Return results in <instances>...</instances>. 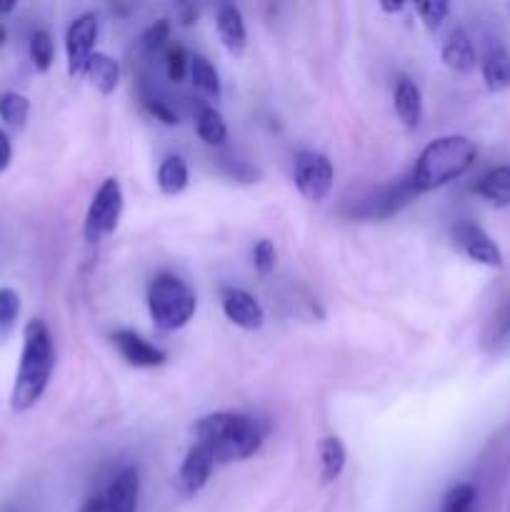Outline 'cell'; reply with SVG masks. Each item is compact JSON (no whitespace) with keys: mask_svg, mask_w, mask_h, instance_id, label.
Listing matches in <instances>:
<instances>
[{"mask_svg":"<svg viewBox=\"0 0 510 512\" xmlns=\"http://www.w3.org/2000/svg\"><path fill=\"white\" fill-rule=\"evenodd\" d=\"M193 433L195 443L208 445L220 465L253 458L268 435V423L255 415L213 413L200 418Z\"/></svg>","mask_w":510,"mask_h":512,"instance_id":"cell-1","label":"cell"},{"mask_svg":"<svg viewBox=\"0 0 510 512\" xmlns=\"http://www.w3.org/2000/svg\"><path fill=\"white\" fill-rule=\"evenodd\" d=\"M55 368V348L53 335L48 325L40 318H33L25 325L23 333V353H20L18 375H15L13 395H10V408L15 413H25L43 398L45 388L50 383V375Z\"/></svg>","mask_w":510,"mask_h":512,"instance_id":"cell-2","label":"cell"},{"mask_svg":"<svg viewBox=\"0 0 510 512\" xmlns=\"http://www.w3.org/2000/svg\"><path fill=\"white\" fill-rule=\"evenodd\" d=\"M478 158V148L465 135H443V138L430 140L423 153L415 160V168L410 173L415 193H430L443 185L453 183L460 175L468 173Z\"/></svg>","mask_w":510,"mask_h":512,"instance_id":"cell-3","label":"cell"},{"mask_svg":"<svg viewBox=\"0 0 510 512\" xmlns=\"http://www.w3.org/2000/svg\"><path fill=\"white\" fill-rule=\"evenodd\" d=\"M198 300L190 285L173 273L155 275L148 288V310L153 325L163 333L185 328L193 320Z\"/></svg>","mask_w":510,"mask_h":512,"instance_id":"cell-4","label":"cell"},{"mask_svg":"<svg viewBox=\"0 0 510 512\" xmlns=\"http://www.w3.org/2000/svg\"><path fill=\"white\" fill-rule=\"evenodd\" d=\"M120 215H123V188H120V180L105 178L100 188L95 190L93 200L88 205V213H85V240L98 243V240L108 238L118 228Z\"/></svg>","mask_w":510,"mask_h":512,"instance_id":"cell-5","label":"cell"},{"mask_svg":"<svg viewBox=\"0 0 510 512\" xmlns=\"http://www.w3.org/2000/svg\"><path fill=\"white\" fill-rule=\"evenodd\" d=\"M335 170L328 155L318 150H300L295 155V188L310 203H323L333 188Z\"/></svg>","mask_w":510,"mask_h":512,"instance_id":"cell-6","label":"cell"},{"mask_svg":"<svg viewBox=\"0 0 510 512\" xmlns=\"http://www.w3.org/2000/svg\"><path fill=\"white\" fill-rule=\"evenodd\" d=\"M453 243L465 258H470L478 265H488V268H500L503 265V253H500L498 243L480 228L473 220H460L450 230Z\"/></svg>","mask_w":510,"mask_h":512,"instance_id":"cell-7","label":"cell"},{"mask_svg":"<svg viewBox=\"0 0 510 512\" xmlns=\"http://www.w3.org/2000/svg\"><path fill=\"white\" fill-rule=\"evenodd\" d=\"M215 465H218V460H215L213 450H210L208 445L195 443L193 448L188 450L183 463H180L178 473H175V493L185 500L195 498V495L208 485Z\"/></svg>","mask_w":510,"mask_h":512,"instance_id":"cell-8","label":"cell"},{"mask_svg":"<svg viewBox=\"0 0 510 512\" xmlns=\"http://www.w3.org/2000/svg\"><path fill=\"white\" fill-rule=\"evenodd\" d=\"M98 15L83 13L70 23L65 33V55H68V73L83 75L90 55L95 53V40H98Z\"/></svg>","mask_w":510,"mask_h":512,"instance_id":"cell-9","label":"cell"},{"mask_svg":"<svg viewBox=\"0 0 510 512\" xmlns=\"http://www.w3.org/2000/svg\"><path fill=\"white\" fill-rule=\"evenodd\" d=\"M418 198L413 183L408 180H400V183L385 185V188L375 190L370 198L360 200L358 205H353L350 215L355 218H390V215L398 213L400 208H405L408 203Z\"/></svg>","mask_w":510,"mask_h":512,"instance_id":"cell-10","label":"cell"},{"mask_svg":"<svg viewBox=\"0 0 510 512\" xmlns=\"http://www.w3.org/2000/svg\"><path fill=\"white\" fill-rule=\"evenodd\" d=\"M220 308H223L225 318L233 325L243 330H260L265 323V310L258 303L255 295H250L248 290L235 288V285H223L220 288Z\"/></svg>","mask_w":510,"mask_h":512,"instance_id":"cell-11","label":"cell"},{"mask_svg":"<svg viewBox=\"0 0 510 512\" xmlns=\"http://www.w3.org/2000/svg\"><path fill=\"white\" fill-rule=\"evenodd\" d=\"M113 345L118 348L120 358L128 365H133V368H158V365L165 363L163 350L158 345L148 343L145 338H140L133 330H115Z\"/></svg>","mask_w":510,"mask_h":512,"instance_id":"cell-12","label":"cell"},{"mask_svg":"<svg viewBox=\"0 0 510 512\" xmlns=\"http://www.w3.org/2000/svg\"><path fill=\"white\" fill-rule=\"evenodd\" d=\"M140 475L135 465L120 470L105 490V512H135L138 510Z\"/></svg>","mask_w":510,"mask_h":512,"instance_id":"cell-13","label":"cell"},{"mask_svg":"<svg viewBox=\"0 0 510 512\" xmlns=\"http://www.w3.org/2000/svg\"><path fill=\"white\" fill-rule=\"evenodd\" d=\"M440 58L455 73H470L478 65V50H475V43L468 35V30H450L445 35L443 45H440Z\"/></svg>","mask_w":510,"mask_h":512,"instance_id":"cell-14","label":"cell"},{"mask_svg":"<svg viewBox=\"0 0 510 512\" xmlns=\"http://www.w3.org/2000/svg\"><path fill=\"white\" fill-rule=\"evenodd\" d=\"M215 25H218V35L223 40L225 50L230 55H243L245 45H248V28H245L243 13H240L238 5L223 3L215 15Z\"/></svg>","mask_w":510,"mask_h":512,"instance_id":"cell-15","label":"cell"},{"mask_svg":"<svg viewBox=\"0 0 510 512\" xmlns=\"http://www.w3.org/2000/svg\"><path fill=\"white\" fill-rule=\"evenodd\" d=\"M480 73L490 93H503L510 88V50L505 45L493 43L485 48L480 58Z\"/></svg>","mask_w":510,"mask_h":512,"instance_id":"cell-16","label":"cell"},{"mask_svg":"<svg viewBox=\"0 0 510 512\" xmlns=\"http://www.w3.org/2000/svg\"><path fill=\"white\" fill-rule=\"evenodd\" d=\"M393 105L405 128H418L420 118H423V95H420L418 83H413L410 78H400L395 85Z\"/></svg>","mask_w":510,"mask_h":512,"instance_id":"cell-17","label":"cell"},{"mask_svg":"<svg viewBox=\"0 0 510 512\" xmlns=\"http://www.w3.org/2000/svg\"><path fill=\"white\" fill-rule=\"evenodd\" d=\"M475 193L493 208H508L510 205V165H498L488 170L475 183Z\"/></svg>","mask_w":510,"mask_h":512,"instance_id":"cell-18","label":"cell"},{"mask_svg":"<svg viewBox=\"0 0 510 512\" xmlns=\"http://www.w3.org/2000/svg\"><path fill=\"white\" fill-rule=\"evenodd\" d=\"M318 458H320V480H323V485L335 483V480L343 475L345 460H348L343 440L335 438V435H328V438L320 440Z\"/></svg>","mask_w":510,"mask_h":512,"instance_id":"cell-19","label":"cell"},{"mask_svg":"<svg viewBox=\"0 0 510 512\" xmlns=\"http://www.w3.org/2000/svg\"><path fill=\"white\" fill-rule=\"evenodd\" d=\"M83 75H88V80L98 88V93L110 95L115 93V88H118L120 83V65L115 63L110 55L98 53V50H95V53L90 55L88 65H85Z\"/></svg>","mask_w":510,"mask_h":512,"instance_id":"cell-20","label":"cell"},{"mask_svg":"<svg viewBox=\"0 0 510 512\" xmlns=\"http://www.w3.org/2000/svg\"><path fill=\"white\" fill-rule=\"evenodd\" d=\"M483 345L488 350H493V353H498V350L510 345V295H505L503 303L490 315L483 333Z\"/></svg>","mask_w":510,"mask_h":512,"instance_id":"cell-21","label":"cell"},{"mask_svg":"<svg viewBox=\"0 0 510 512\" xmlns=\"http://www.w3.org/2000/svg\"><path fill=\"white\" fill-rule=\"evenodd\" d=\"M188 163L180 155H168L158 168V188L163 195H180L188 188Z\"/></svg>","mask_w":510,"mask_h":512,"instance_id":"cell-22","label":"cell"},{"mask_svg":"<svg viewBox=\"0 0 510 512\" xmlns=\"http://www.w3.org/2000/svg\"><path fill=\"white\" fill-rule=\"evenodd\" d=\"M195 130H198L200 140L205 145H223L228 140V125H225L223 115L210 105H203L195 115Z\"/></svg>","mask_w":510,"mask_h":512,"instance_id":"cell-23","label":"cell"},{"mask_svg":"<svg viewBox=\"0 0 510 512\" xmlns=\"http://www.w3.org/2000/svg\"><path fill=\"white\" fill-rule=\"evenodd\" d=\"M190 78H193V85L200 93L210 95V98H220V75L205 55L190 58Z\"/></svg>","mask_w":510,"mask_h":512,"instance_id":"cell-24","label":"cell"},{"mask_svg":"<svg viewBox=\"0 0 510 512\" xmlns=\"http://www.w3.org/2000/svg\"><path fill=\"white\" fill-rule=\"evenodd\" d=\"M30 115V100L25 95L15 93V90H5L0 93V120L10 128L20 130L25 128Z\"/></svg>","mask_w":510,"mask_h":512,"instance_id":"cell-25","label":"cell"},{"mask_svg":"<svg viewBox=\"0 0 510 512\" xmlns=\"http://www.w3.org/2000/svg\"><path fill=\"white\" fill-rule=\"evenodd\" d=\"M28 53H30V60H33L35 70H40V73L50 70V65H53L55 60V45L48 30H35V33L30 35Z\"/></svg>","mask_w":510,"mask_h":512,"instance_id":"cell-26","label":"cell"},{"mask_svg":"<svg viewBox=\"0 0 510 512\" xmlns=\"http://www.w3.org/2000/svg\"><path fill=\"white\" fill-rule=\"evenodd\" d=\"M475 500H478V490L470 483H458L445 493L440 512H475Z\"/></svg>","mask_w":510,"mask_h":512,"instance_id":"cell-27","label":"cell"},{"mask_svg":"<svg viewBox=\"0 0 510 512\" xmlns=\"http://www.w3.org/2000/svg\"><path fill=\"white\" fill-rule=\"evenodd\" d=\"M140 100H143L145 110L150 115H155L158 120H163L165 125H178V113L168 105V100H163L160 95H155L153 90H148L145 85H140Z\"/></svg>","mask_w":510,"mask_h":512,"instance_id":"cell-28","label":"cell"},{"mask_svg":"<svg viewBox=\"0 0 510 512\" xmlns=\"http://www.w3.org/2000/svg\"><path fill=\"white\" fill-rule=\"evenodd\" d=\"M275 263H278V253H275V245L270 243L268 238H260L258 243L253 245V268L255 273L268 278L275 270Z\"/></svg>","mask_w":510,"mask_h":512,"instance_id":"cell-29","label":"cell"},{"mask_svg":"<svg viewBox=\"0 0 510 512\" xmlns=\"http://www.w3.org/2000/svg\"><path fill=\"white\" fill-rule=\"evenodd\" d=\"M20 315V295L10 288H0V333H8Z\"/></svg>","mask_w":510,"mask_h":512,"instance_id":"cell-30","label":"cell"},{"mask_svg":"<svg viewBox=\"0 0 510 512\" xmlns=\"http://www.w3.org/2000/svg\"><path fill=\"white\" fill-rule=\"evenodd\" d=\"M165 70L173 83H180L185 78V73L190 70V58L183 45H170L168 55H165Z\"/></svg>","mask_w":510,"mask_h":512,"instance_id":"cell-31","label":"cell"},{"mask_svg":"<svg viewBox=\"0 0 510 512\" xmlns=\"http://www.w3.org/2000/svg\"><path fill=\"white\" fill-rule=\"evenodd\" d=\"M448 13H450V5L445 3V0H428V3H418L420 20H423L430 30L440 28L443 20L448 18Z\"/></svg>","mask_w":510,"mask_h":512,"instance_id":"cell-32","label":"cell"},{"mask_svg":"<svg viewBox=\"0 0 510 512\" xmlns=\"http://www.w3.org/2000/svg\"><path fill=\"white\" fill-rule=\"evenodd\" d=\"M168 40H170V23L163 18V20H158V23L150 25L148 30H145L143 40H140V43H143V48L148 50V53H155V50L163 48Z\"/></svg>","mask_w":510,"mask_h":512,"instance_id":"cell-33","label":"cell"},{"mask_svg":"<svg viewBox=\"0 0 510 512\" xmlns=\"http://www.w3.org/2000/svg\"><path fill=\"white\" fill-rule=\"evenodd\" d=\"M10 160H13V145H10L8 135L0 130V173H3V170H8Z\"/></svg>","mask_w":510,"mask_h":512,"instance_id":"cell-34","label":"cell"},{"mask_svg":"<svg viewBox=\"0 0 510 512\" xmlns=\"http://www.w3.org/2000/svg\"><path fill=\"white\" fill-rule=\"evenodd\" d=\"M78 512H105V498L103 495H95V498H90Z\"/></svg>","mask_w":510,"mask_h":512,"instance_id":"cell-35","label":"cell"},{"mask_svg":"<svg viewBox=\"0 0 510 512\" xmlns=\"http://www.w3.org/2000/svg\"><path fill=\"white\" fill-rule=\"evenodd\" d=\"M195 18H198V10L190 8V5L180 8V23H183V25H193Z\"/></svg>","mask_w":510,"mask_h":512,"instance_id":"cell-36","label":"cell"},{"mask_svg":"<svg viewBox=\"0 0 510 512\" xmlns=\"http://www.w3.org/2000/svg\"><path fill=\"white\" fill-rule=\"evenodd\" d=\"M403 8L405 3H380V10H385V13H400Z\"/></svg>","mask_w":510,"mask_h":512,"instance_id":"cell-37","label":"cell"},{"mask_svg":"<svg viewBox=\"0 0 510 512\" xmlns=\"http://www.w3.org/2000/svg\"><path fill=\"white\" fill-rule=\"evenodd\" d=\"M15 10V0H10V3H0V13H13Z\"/></svg>","mask_w":510,"mask_h":512,"instance_id":"cell-38","label":"cell"},{"mask_svg":"<svg viewBox=\"0 0 510 512\" xmlns=\"http://www.w3.org/2000/svg\"><path fill=\"white\" fill-rule=\"evenodd\" d=\"M5 43V28H3V23H0V45Z\"/></svg>","mask_w":510,"mask_h":512,"instance_id":"cell-39","label":"cell"},{"mask_svg":"<svg viewBox=\"0 0 510 512\" xmlns=\"http://www.w3.org/2000/svg\"><path fill=\"white\" fill-rule=\"evenodd\" d=\"M5 512H15V510H10V508H8V510H5Z\"/></svg>","mask_w":510,"mask_h":512,"instance_id":"cell-40","label":"cell"}]
</instances>
